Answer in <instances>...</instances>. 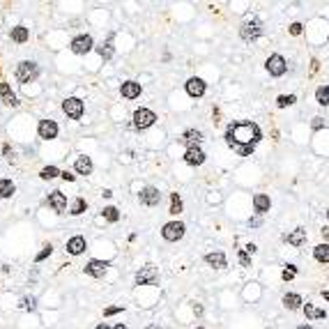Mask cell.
<instances>
[{"label":"cell","mask_w":329,"mask_h":329,"mask_svg":"<svg viewBox=\"0 0 329 329\" xmlns=\"http://www.w3.org/2000/svg\"><path fill=\"white\" fill-rule=\"evenodd\" d=\"M156 278H159V274H156V267H152V265H145V267H140V272L136 274V286H145V283H156Z\"/></svg>","instance_id":"cell-9"},{"label":"cell","mask_w":329,"mask_h":329,"mask_svg":"<svg viewBox=\"0 0 329 329\" xmlns=\"http://www.w3.org/2000/svg\"><path fill=\"white\" fill-rule=\"evenodd\" d=\"M155 122H156L155 111H150V108L134 111V127H136V129H147V127H152Z\"/></svg>","instance_id":"cell-5"},{"label":"cell","mask_w":329,"mask_h":329,"mask_svg":"<svg viewBox=\"0 0 329 329\" xmlns=\"http://www.w3.org/2000/svg\"><path fill=\"white\" fill-rule=\"evenodd\" d=\"M37 134H39V139L51 140V139H55V136H58V124H55L53 120H39Z\"/></svg>","instance_id":"cell-11"},{"label":"cell","mask_w":329,"mask_h":329,"mask_svg":"<svg viewBox=\"0 0 329 329\" xmlns=\"http://www.w3.org/2000/svg\"><path fill=\"white\" fill-rule=\"evenodd\" d=\"M62 111H65V115L71 118V120H81V118H83V102H81L78 97H69V99L62 102Z\"/></svg>","instance_id":"cell-7"},{"label":"cell","mask_w":329,"mask_h":329,"mask_svg":"<svg viewBox=\"0 0 329 329\" xmlns=\"http://www.w3.org/2000/svg\"><path fill=\"white\" fill-rule=\"evenodd\" d=\"M83 251H86V237L74 235L69 242H67V253H71V256H81Z\"/></svg>","instance_id":"cell-17"},{"label":"cell","mask_w":329,"mask_h":329,"mask_svg":"<svg viewBox=\"0 0 329 329\" xmlns=\"http://www.w3.org/2000/svg\"><path fill=\"white\" fill-rule=\"evenodd\" d=\"M205 90H208V86H205V81L203 78H198V76H193V78H189L187 81V92H189L191 97H203L205 95Z\"/></svg>","instance_id":"cell-13"},{"label":"cell","mask_w":329,"mask_h":329,"mask_svg":"<svg viewBox=\"0 0 329 329\" xmlns=\"http://www.w3.org/2000/svg\"><path fill=\"white\" fill-rule=\"evenodd\" d=\"M0 97H2V102H5L7 106H18L17 95L12 92V87H9L7 83H0Z\"/></svg>","instance_id":"cell-24"},{"label":"cell","mask_w":329,"mask_h":329,"mask_svg":"<svg viewBox=\"0 0 329 329\" xmlns=\"http://www.w3.org/2000/svg\"><path fill=\"white\" fill-rule=\"evenodd\" d=\"M205 262H208L209 267H214V269H225L228 267V260H225V256L221 251L208 253V256H205Z\"/></svg>","instance_id":"cell-16"},{"label":"cell","mask_w":329,"mask_h":329,"mask_svg":"<svg viewBox=\"0 0 329 329\" xmlns=\"http://www.w3.org/2000/svg\"><path fill=\"white\" fill-rule=\"evenodd\" d=\"M184 230H187V225L182 221H171V224H166L161 228V237H164L166 242H177V240L184 237Z\"/></svg>","instance_id":"cell-4"},{"label":"cell","mask_w":329,"mask_h":329,"mask_svg":"<svg viewBox=\"0 0 329 329\" xmlns=\"http://www.w3.org/2000/svg\"><path fill=\"white\" fill-rule=\"evenodd\" d=\"M302 304H304V302H302V297H299L297 293H288V294H283V306H286V309H290V311L299 309Z\"/></svg>","instance_id":"cell-25"},{"label":"cell","mask_w":329,"mask_h":329,"mask_svg":"<svg viewBox=\"0 0 329 329\" xmlns=\"http://www.w3.org/2000/svg\"><path fill=\"white\" fill-rule=\"evenodd\" d=\"M49 205H51L55 212H65V209H67L65 193H62V191H51V193H49Z\"/></svg>","instance_id":"cell-15"},{"label":"cell","mask_w":329,"mask_h":329,"mask_svg":"<svg viewBox=\"0 0 329 329\" xmlns=\"http://www.w3.org/2000/svg\"><path fill=\"white\" fill-rule=\"evenodd\" d=\"M9 37H12V39H14V42H18V44L28 42V28H23V26H17V28H12V33H9Z\"/></svg>","instance_id":"cell-27"},{"label":"cell","mask_w":329,"mask_h":329,"mask_svg":"<svg viewBox=\"0 0 329 329\" xmlns=\"http://www.w3.org/2000/svg\"><path fill=\"white\" fill-rule=\"evenodd\" d=\"M182 143L187 145V150H189V147H198L200 143H203V134H200L198 129H187L182 136Z\"/></svg>","instance_id":"cell-18"},{"label":"cell","mask_w":329,"mask_h":329,"mask_svg":"<svg viewBox=\"0 0 329 329\" xmlns=\"http://www.w3.org/2000/svg\"><path fill=\"white\" fill-rule=\"evenodd\" d=\"M58 175H60V171H58L55 166H46V168H42L39 177H42V180H53V177H58Z\"/></svg>","instance_id":"cell-33"},{"label":"cell","mask_w":329,"mask_h":329,"mask_svg":"<svg viewBox=\"0 0 329 329\" xmlns=\"http://www.w3.org/2000/svg\"><path fill=\"white\" fill-rule=\"evenodd\" d=\"M311 127H313V129H315V131H318V129H322V127H325V118H320V115H318V118H313Z\"/></svg>","instance_id":"cell-40"},{"label":"cell","mask_w":329,"mask_h":329,"mask_svg":"<svg viewBox=\"0 0 329 329\" xmlns=\"http://www.w3.org/2000/svg\"><path fill=\"white\" fill-rule=\"evenodd\" d=\"M97 51H99V55H102L104 60H108V58H111V55H113V35L108 37V42H106V44H102V46H99Z\"/></svg>","instance_id":"cell-31"},{"label":"cell","mask_w":329,"mask_h":329,"mask_svg":"<svg viewBox=\"0 0 329 329\" xmlns=\"http://www.w3.org/2000/svg\"><path fill=\"white\" fill-rule=\"evenodd\" d=\"M262 140V131L256 122H233L225 129V143L242 156H251L256 145Z\"/></svg>","instance_id":"cell-1"},{"label":"cell","mask_w":329,"mask_h":329,"mask_svg":"<svg viewBox=\"0 0 329 329\" xmlns=\"http://www.w3.org/2000/svg\"><path fill=\"white\" fill-rule=\"evenodd\" d=\"M120 311H124V306H108L104 311V315H115V313H120Z\"/></svg>","instance_id":"cell-41"},{"label":"cell","mask_w":329,"mask_h":329,"mask_svg":"<svg viewBox=\"0 0 329 329\" xmlns=\"http://www.w3.org/2000/svg\"><path fill=\"white\" fill-rule=\"evenodd\" d=\"M145 329H161L159 325H150V327H145Z\"/></svg>","instance_id":"cell-49"},{"label":"cell","mask_w":329,"mask_h":329,"mask_svg":"<svg viewBox=\"0 0 329 329\" xmlns=\"http://www.w3.org/2000/svg\"><path fill=\"white\" fill-rule=\"evenodd\" d=\"M315 102L320 106H329V86H320L315 90Z\"/></svg>","instance_id":"cell-29"},{"label":"cell","mask_w":329,"mask_h":329,"mask_svg":"<svg viewBox=\"0 0 329 329\" xmlns=\"http://www.w3.org/2000/svg\"><path fill=\"white\" fill-rule=\"evenodd\" d=\"M297 329H313V327H311V325H299Z\"/></svg>","instance_id":"cell-48"},{"label":"cell","mask_w":329,"mask_h":329,"mask_svg":"<svg viewBox=\"0 0 329 329\" xmlns=\"http://www.w3.org/2000/svg\"><path fill=\"white\" fill-rule=\"evenodd\" d=\"M294 102H297V97H294V95H281L277 99V106H278V108H286V106H293Z\"/></svg>","instance_id":"cell-34"},{"label":"cell","mask_w":329,"mask_h":329,"mask_svg":"<svg viewBox=\"0 0 329 329\" xmlns=\"http://www.w3.org/2000/svg\"><path fill=\"white\" fill-rule=\"evenodd\" d=\"M304 315L309 318V320H325L327 318V313L322 311V309H318V306H313V304H304Z\"/></svg>","instance_id":"cell-22"},{"label":"cell","mask_w":329,"mask_h":329,"mask_svg":"<svg viewBox=\"0 0 329 329\" xmlns=\"http://www.w3.org/2000/svg\"><path fill=\"white\" fill-rule=\"evenodd\" d=\"M122 97H127V99H136V97H140V83H136V81H124L120 87Z\"/></svg>","instance_id":"cell-19"},{"label":"cell","mask_w":329,"mask_h":329,"mask_svg":"<svg viewBox=\"0 0 329 329\" xmlns=\"http://www.w3.org/2000/svg\"><path fill=\"white\" fill-rule=\"evenodd\" d=\"M95 329H111V327H108V325H106V322H102V325H97Z\"/></svg>","instance_id":"cell-46"},{"label":"cell","mask_w":329,"mask_h":329,"mask_svg":"<svg viewBox=\"0 0 329 329\" xmlns=\"http://www.w3.org/2000/svg\"><path fill=\"white\" fill-rule=\"evenodd\" d=\"M182 198H180V196H177V193H171V209H168V212H171V214H173V217H177V214H180V212H182Z\"/></svg>","instance_id":"cell-30"},{"label":"cell","mask_w":329,"mask_h":329,"mask_svg":"<svg viewBox=\"0 0 329 329\" xmlns=\"http://www.w3.org/2000/svg\"><path fill=\"white\" fill-rule=\"evenodd\" d=\"M290 35H302V23H293V26H290Z\"/></svg>","instance_id":"cell-42"},{"label":"cell","mask_w":329,"mask_h":329,"mask_svg":"<svg viewBox=\"0 0 329 329\" xmlns=\"http://www.w3.org/2000/svg\"><path fill=\"white\" fill-rule=\"evenodd\" d=\"M244 251H246V253H251V256H253V253L258 251V246H256V244H246V249H244Z\"/></svg>","instance_id":"cell-44"},{"label":"cell","mask_w":329,"mask_h":329,"mask_svg":"<svg viewBox=\"0 0 329 329\" xmlns=\"http://www.w3.org/2000/svg\"><path fill=\"white\" fill-rule=\"evenodd\" d=\"M286 242L293 244V246H302L306 242V230L304 228H294L290 235H286Z\"/></svg>","instance_id":"cell-23"},{"label":"cell","mask_w":329,"mask_h":329,"mask_svg":"<svg viewBox=\"0 0 329 329\" xmlns=\"http://www.w3.org/2000/svg\"><path fill=\"white\" fill-rule=\"evenodd\" d=\"M92 46H95V42L90 35H76L71 39V51L76 55H86L87 51H92Z\"/></svg>","instance_id":"cell-8"},{"label":"cell","mask_w":329,"mask_h":329,"mask_svg":"<svg viewBox=\"0 0 329 329\" xmlns=\"http://www.w3.org/2000/svg\"><path fill=\"white\" fill-rule=\"evenodd\" d=\"M184 161L189 166H203L205 164V152L200 147H189L187 155H184Z\"/></svg>","instance_id":"cell-14"},{"label":"cell","mask_w":329,"mask_h":329,"mask_svg":"<svg viewBox=\"0 0 329 329\" xmlns=\"http://www.w3.org/2000/svg\"><path fill=\"white\" fill-rule=\"evenodd\" d=\"M104 219H106V221H111V224H115V221L120 219L118 208H104Z\"/></svg>","instance_id":"cell-35"},{"label":"cell","mask_w":329,"mask_h":329,"mask_svg":"<svg viewBox=\"0 0 329 329\" xmlns=\"http://www.w3.org/2000/svg\"><path fill=\"white\" fill-rule=\"evenodd\" d=\"M60 177H62V180H65V182H74V180H76V177H74V175H71L69 171H62V173H60Z\"/></svg>","instance_id":"cell-43"},{"label":"cell","mask_w":329,"mask_h":329,"mask_svg":"<svg viewBox=\"0 0 329 329\" xmlns=\"http://www.w3.org/2000/svg\"><path fill=\"white\" fill-rule=\"evenodd\" d=\"M51 253H53V246H51V244H46L42 251H39V253L35 256V260H37V262H42V260H46L49 256H51Z\"/></svg>","instance_id":"cell-38"},{"label":"cell","mask_w":329,"mask_h":329,"mask_svg":"<svg viewBox=\"0 0 329 329\" xmlns=\"http://www.w3.org/2000/svg\"><path fill=\"white\" fill-rule=\"evenodd\" d=\"M21 309H23V311H35L37 309L35 297H23V299H21Z\"/></svg>","instance_id":"cell-36"},{"label":"cell","mask_w":329,"mask_h":329,"mask_svg":"<svg viewBox=\"0 0 329 329\" xmlns=\"http://www.w3.org/2000/svg\"><path fill=\"white\" fill-rule=\"evenodd\" d=\"M327 219H329V209H327Z\"/></svg>","instance_id":"cell-50"},{"label":"cell","mask_w":329,"mask_h":329,"mask_svg":"<svg viewBox=\"0 0 329 329\" xmlns=\"http://www.w3.org/2000/svg\"><path fill=\"white\" fill-rule=\"evenodd\" d=\"M260 35H262V21L256 17L246 18L242 23V28H240V37H242L244 42H253V39H258Z\"/></svg>","instance_id":"cell-2"},{"label":"cell","mask_w":329,"mask_h":329,"mask_svg":"<svg viewBox=\"0 0 329 329\" xmlns=\"http://www.w3.org/2000/svg\"><path fill=\"white\" fill-rule=\"evenodd\" d=\"M108 267H111V265H108L106 260H90L86 265V274H90V277H95V278H102Z\"/></svg>","instance_id":"cell-12"},{"label":"cell","mask_w":329,"mask_h":329,"mask_svg":"<svg viewBox=\"0 0 329 329\" xmlns=\"http://www.w3.org/2000/svg\"><path fill=\"white\" fill-rule=\"evenodd\" d=\"M265 69L272 74V76H283L288 69V62L283 55H278V53H274V55H269L267 62H265Z\"/></svg>","instance_id":"cell-6"},{"label":"cell","mask_w":329,"mask_h":329,"mask_svg":"<svg viewBox=\"0 0 329 329\" xmlns=\"http://www.w3.org/2000/svg\"><path fill=\"white\" fill-rule=\"evenodd\" d=\"M320 233H322V237H325V240H329V228H322Z\"/></svg>","instance_id":"cell-45"},{"label":"cell","mask_w":329,"mask_h":329,"mask_svg":"<svg viewBox=\"0 0 329 329\" xmlns=\"http://www.w3.org/2000/svg\"><path fill=\"white\" fill-rule=\"evenodd\" d=\"M139 198L143 205H147V208H155V205H159L161 203V193H159V189H155V187H145V189L139 193Z\"/></svg>","instance_id":"cell-10"},{"label":"cell","mask_w":329,"mask_h":329,"mask_svg":"<svg viewBox=\"0 0 329 329\" xmlns=\"http://www.w3.org/2000/svg\"><path fill=\"white\" fill-rule=\"evenodd\" d=\"M294 277H297V267H294V265H288V267L281 272V278H283V281H293Z\"/></svg>","instance_id":"cell-37"},{"label":"cell","mask_w":329,"mask_h":329,"mask_svg":"<svg viewBox=\"0 0 329 329\" xmlns=\"http://www.w3.org/2000/svg\"><path fill=\"white\" fill-rule=\"evenodd\" d=\"M39 76V65L33 60H23L18 62L17 67V81L18 83H30V81H35Z\"/></svg>","instance_id":"cell-3"},{"label":"cell","mask_w":329,"mask_h":329,"mask_svg":"<svg viewBox=\"0 0 329 329\" xmlns=\"http://www.w3.org/2000/svg\"><path fill=\"white\" fill-rule=\"evenodd\" d=\"M253 208H256V212H258V214L269 212V208H272V200H269L267 193H256V196H253Z\"/></svg>","instance_id":"cell-20"},{"label":"cell","mask_w":329,"mask_h":329,"mask_svg":"<svg viewBox=\"0 0 329 329\" xmlns=\"http://www.w3.org/2000/svg\"><path fill=\"white\" fill-rule=\"evenodd\" d=\"M86 208H87V203L83 198H76L74 203H71V209H69V214H74V217H78V214H83L86 212Z\"/></svg>","instance_id":"cell-32"},{"label":"cell","mask_w":329,"mask_h":329,"mask_svg":"<svg viewBox=\"0 0 329 329\" xmlns=\"http://www.w3.org/2000/svg\"><path fill=\"white\" fill-rule=\"evenodd\" d=\"M240 262H242L244 267H251V258H249V253L244 251V249L240 251Z\"/></svg>","instance_id":"cell-39"},{"label":"cell","mask_w":329,"mask_h":329,"mask_svg":"<svg viewBox=\"0 0 329 329\" xmlns=\"http://www.w3.org/2000/svg\"><path fill=\"white\" fill-rule=\"evenodd\" d=\"M313 258L318 260V262H329V244H318L315 249H313Z\"/></svg>","instance_id":"cell-26"},{"label":"cell","mask_w":329,"mask_h":329,"mask_svg":"<svg viewBox=\"0 0 329 329\" xmlns=\"http://www.w3.org/2000/svg\"><path fill=\"white\" fill-rule=\"evenodd\" d=\"M74 168H76L78 175H90V173H92V159H90V156H86V155H81L76 159Z\"/></svg>","instance_id":"cell-21"},{"label":"cell","mask_w":329,"mask_h":329,"mask_svg":"<svg viewBox=\"0 0 329 329\" xmlns=\"http://www.w3.org/2000/svg\"><path fill=\"white\" fill-rule=\"evenodd\" d=\"M14 191H17V187L12 180H0V198H9Z\"/></svg>","instance_id":"cell-28"},{"label":"cell","mask_w":329,"mask_h":329,"mask_svg":"<svg viewBox=\"0 0 329 329\" xmlns=\"http://www.w3.org/2000/svg\"><path fill=\"white\" fill-rule=\"evenodd\" d=\"M113 329H129V327H127V325H122V322H120V325H115Z\"/></svg>","instance_id":"cell-47"}]
</instances>
